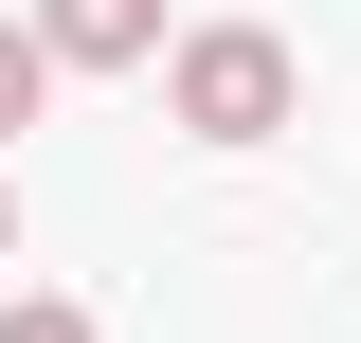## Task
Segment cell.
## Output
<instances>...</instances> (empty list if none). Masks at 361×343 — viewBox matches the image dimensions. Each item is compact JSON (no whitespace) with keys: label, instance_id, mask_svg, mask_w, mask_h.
Listing matches in <instances>:
<instances>
[{"label":"cell","instance_id":"6da1fadb","mask_svg":"<svg viewBox=\"0 0 361 343\" xmlns=\"http://www.w3.org/2000/svg\"><path fill=\"white\" fill-rule=\"evenodd\" d=\"M163 109L199 145H271L289 127V37H271V18H199V37L163 54Z\"/></svg>","mask_w":361,"mask_h":343},{"label":"cell","instance_id":"7a4b0ae2","mask_svg":"<svg viewBox=\"0 0 361 343\" xmlns=\"http://www.w3.org/2000/svg\"><path fill=\"white\" fill-rule=\"evenodd\" d=\"M37 37L73 54V73H145V54H163V0H37Z\"/></svg>","mask_w":361,"mask_h":343},{"label":"cell","instance_id":"3957f363","mask_svg":"<svg viewBox=\"0 0 361 343\" xmlns=\"http://www.w3.org/2000/svg\"><path fill=\"white\" fill-rule=\"evenodd\" d=\"M54 73H73V54H54V37H37V18H0V145L37 127V90H54Z\"/></svg>","mask_w":361,"mask_h":343},{"label":"cell","instance_id":"277c9868","mask_svg":"<svg viewBox=\"0 0 361 343\" xmlns=\"http://www.w3.org/2000/svg\"><path fill=\"white\" fill-rule=\"evenodd\" d=\"M0 343H90V307H54V289H37V307H0Z\"/></svg>","mask_w":361,"mask_h":343},{"label":"cell","instance_id":"5b68a950","mask_svg":"<svg viewBox=\"0 0 361 343\" xmlns=\"http://www.w3.org/2000/svg\"><path fill=\"white\" fill-rule=\"evenodd\" d=\"M0 253H18V199H0Z\"/></svg>","mask_w":361,"mask_h":343}]
</instances>
